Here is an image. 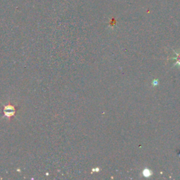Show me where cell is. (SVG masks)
<instances>
[{
	"label": "cell",
	"mask_w": 180,
	"mask_h": 180,
	"mask_svg": "<svg viewBox=\"0 0 180 180\" xmlns=\"http://www.w3.org/2000/svg\"><path fill=\"white\" fill-rule=\"evenodd\" d=\"M174 53H175V57H173L172 58V59L175 60V64H174V66H177L180 67V51H174Z\"/></svg>",
	"instance_id": "7a4b0ae2"
},
{
	"label": "cell",
	"mask_w": 180,
	"mask_h": 180,
	"mask_svg": "<svg viewBox=\"0 0 180 180\" xmlns=\"http://www.w3.org/2000/svg\"><path fill=\"white\" fill-rule=\"evenodd\" d=\"M4 116H7V118H11V117L14 116L15 113V107L11 105H8L5 106L4 109Z\"/></svg>",
	"instance_id": "6da1fadb"
},
{
	"label": "cell",
	"mask_w": 180,
	"mask_h": 180,
	"mask_svg": "<svg viewBox=\"0 0 180 180\" xmlns=\"http://www.w3.org/2000/svg\"><path fill=\"white\" fill-rule=\"evenodd\" d=\"M143 174L144 177H149L151 175V172L148 169H145L143 171Z\"/></svg>",
	"instance_id": "3957f363"
},
{
	"label": "cell",
	"mask_w": 180,
	"mask_h": 180,
	"mask_svg": "<svg viewBox=\"0 0 180 180\" xmlns=\"http://www.w3.org/2000/svg\"><path fill=\"white\" fill-rule=\"evenodd\" d=\"M153 85H157V84H158V82H157V80H154V81H153Z\"/></svg>",
	"instance_id": "277c9868"
}]
</instances>
